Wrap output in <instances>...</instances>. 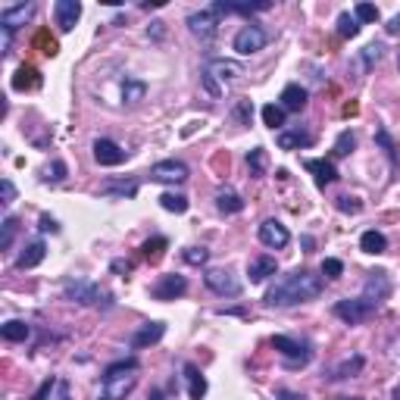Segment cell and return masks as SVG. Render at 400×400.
<instances>
[{
  "label": "cell",
  "instance_id": "1",
  "mask_svg": "<svg viewBox=\"0 0 400 400\" xmlns=\"http://www.w3.org/2000/svg\"><path fill=\"white\" fill-rule=\"evenodd\" d=\"M319 294H322V278L306 269H297V272L282 276L266 291V303L269 306H297V303H306V300H316Z\"/></svg>",
  "mask_w": 400,
  "mask_h": 400
},
{
  "label": "cell",
  "instance_id": "2",
  "mask_svg": "<svg viewBox=\"0 0 400 400\" xmlns=\"http://www.w3.org/2000/svg\"><path fill=\"white\" fill-rule=\"evenodd\" d=\"M138 385V359H122L113 363L103 372V397L106 400H125Z\"/></svg>",
  "mask_w": 400,
  "mask_h": 400
},
{
  "label": "cell",
  "instance_id": "3",
  "mask_svg": "<svg viewBox=\"0 0 400 400\" xmlns=\"http://www.w3.org/2000/svg\"><path fill=\"white\" fill-rule=\"evenodd\" d=\"M66 300H72V303H82V306H113V294H106L103 288H97V285L91 282H69L66 285Z\"/></svg>",
  "mask_w": 400,
  "mask_h": 400
},
{
  "label": "cell",
  "instance_id": "4",
  "mask_svg": "<svg viewBox=\"0 0 400 400\" xmlns=\"http://www.w3.org/2000/svg\"><path fill=\"white\" fill-rule=\"evenodd\" d=\"M272 348L285 357V366H288V369L306 366V363H310V357H313L310 344L297 341V338H288V335H276V338H272Z\"/></svg>",
  "mask_w": 400,
  "mask_h": 400
},
{
  "label": "cell",
  "instance_id": "5",
  "mask_svg": "<svg viewBox=\"0 0 400 400\" xmlns=\"http://www.w3.org/2000/svg\"><path fill=\"white\" fill-rule=\"evenodd\" d=\"M376 310H378V303H372V300H366L363 294L359 297H348V300H338L335 303V316L338 319H344L348 325H359V322H366L369 316H376Z\"/></svg>",
  "mask_w": 400,
  "mask_h": 400
},
{
  "label": "cell",
  "instance_id": "6",
  "mask_svg": "<svg viewBox=\"0 0 400 400\" xmlns=\"http://www.w3.org/2000/svg\"><path fill=\"white\" fill-rule=\"evenodd\" d=\"M269 44V35H266V29H259L257 22L244 25L241 31L235 35V50L241 53V57H250V53H259Z\"/></svg>",
  "mask_w": 400,
  "mask_h": 400
},
{
  "label": "cell",
  "instance_id": "7",
  "mask_svg": "<svg viewBox=\"0 0 400 400\" xmlns=\"http://www.w3.org/2000/svg\"><path fill=\"white\" fill-rule=\"evenodd\" d=\"M150 182L182 185V182H188V166L178 163V159H159V163L150 166Z\"/></svg>",
  "mask_w": 400,
  "mask_h": 400
},
{
  "label": "cell",
  "instance_id": "8",
  "mask_svg": "<svg viewBox=\"0 0 400 400\" xmlns=\"http://www.w3.org/2000/svg\"><path fill=\"white\" fill-rule=\"evenodd\" d=\"M203 282H206V288H210L213 294H219V297H238L241 294V282H238L229 269H206Z\"/></svg>",
  "mask_w": 400,
  "mask_h": 400
},
{
  "label": "cell",
  "instance_id": "9",
  "mask_svg": "<svg viewBox=\"0 0 400 400\" xmlns=\"http://www.w3.org/2000/svg\"><path fill=\"white\" fill-rule=\"evenodd\" d=\"M188 29H191V35L200 38V41H210V38H216V31H219V13L213 10V6L191 13V16H188Z\"/></svg>",
  "mask_w": 400,
  "mask_h": 400
},
{
  "label": "cell",
  "instance_id": "10",
  "mask_svg": "<svg viewBox=\"0 0 400 400\" xmlns=\"http://www.w3.org/2000/svg\"><path fill=\"white\" fill-rule=\"evenodd\" d=\"M206 76H213L219 85H231L238 82V78L244 76V66L238 63V59H222V57H213L210 63H206Z\"/></svg>",
  "mask_w": 400,
  "mask_h": 400
},
{
  "label": "cell",
  "instance_id": "11",
  "mask_svg": "<svg viewBox=\"0 0 400 400\" xmlns=\"http://www.w3.org/2000/svg\"><path fill=\"white\" fill-rule=\"evenodd\" d=\"M259 241H263L266 248H272V250H282V248H288L291 244V231L285 229L278 219H266V222L259 225Z\"/></svg>",
  "mask_w": 400,
  "mask_h": 400
},
{
  "label": "cell",
  "instance_id": "12",
  "mask_svg": "<svg viewBox=\"0 0 400 400\" xmlns=\"http://www.w3.org/2000/svg\"><path fill=\"white\" fill-rule=\"evenodd\" d=\"M188 291V278L185 276H163L157 285L150 288V297L153 300H176Z\"/></svg>",
  "mask_w": 400,
  "mask_h": 400
},
{
  "label": "cell",
  "instance_id": "13",
  "mask_svg": "<svg viewBox=\"0 0 400 400\" xmlns=\"http://www.w3.org/2000/svg\"><path fill=\"white\" fill-rule=\"evenodd\" d=\"M388 294H391V278H388V272H382V269H378V272H369V278H366V285H363V297L382 306V300H388Z\"/></svg>",
  "mask_w": 400,
  "mask_h": 400
},
{
  "label": "cell",
  "instance_id": "14",
  "mask_svg": "<svg viewBox=\"0 0 400 400\" xmlns=\"http://www.w3.org/2000/svg\"><path fill=\"white\" fill-rule=\"evenodd\" d=\"M78 16H82V3H78V0H57V3H53V19H57L59 31L76 29Z\"/></svg>",
  "mask_w": 400,
  "mask_h": 400
},
{
  "label": "cell",
  "instance_id": "15",
  "mask_svg": "<svg viewBox=\"0 0 400 400\" xmlns=\"http://www.w3.org/2000/svg\"><path fill=\"white\" fill-rule=\"evenodd\" d=\"M125 153L122 148H119L116 141H110V138H97L94 141V159L100 166H119V163H125Z\"/></svg>",
  "mask_w": 400,
  "mask_h": 400
},
{
  "label": "cell",
  "instance_id": "16",
  "mask_svg": "<svg viewBox=\"0 0 400 400\" xmlns=\"http://www.w3.org/2000/svg\"><path fill=\"white\" fill-rule=\"evenodd\" d=\"M31 16H35V3H19V6H10V10L0 13V29L16 31L19 25H25Z\"/></svg>",
  "mask_w": 400,
  "mask_h": 400
},
{
  "label": "cell",
  "instance_id": "17",
  "mask_svg": "<svg viewBox=\"0 0 400 400\" xmlns=\"http://www.w3.org/2000/svg\"><path fill=\"white\" fill-rule=\"evenodd\" d=\"M306 88H300L297 82H291V85H285L282 88V97H278V106H282L285 113H300L306 106Z\"/></svg>",
  "mask_w": 400,
  "mask_h": 400
},
{
  "label": "cell",
  "instance_id": "18",
  "mask_svg": "<svg viewBox=\"0 0 400 400\" xmlns=\"http://www.w3.org/2000/svg\"><path fill=\"white\" fill-rule=\"evenodd\" d=\"M303 169L313 172L319 188H329L331 182H338V169L329 163V159H303Z\"/></svg>",
  "mask_w": 400,
  "mask_h": 400
},
{
  "label": "cell",
  "instance_id": "19",
  "mask_svg": "<svg viewBox=\"0 0 400 400\" xmlns=\"http://www.w3.org/2000/svg\"><path fill=\"white\" fill-rule=\"evenodd\" d=\"M163 335H166V325L163 322H148V325H141V329L131 335V348H135V350L150 348V344L163 341Z\"/></svg>",
  "mask_w": 400,
  "mask_h": 400
},
{
  "label": "cell",
  "instance_id": "20",
  "mask_svg": "<svg viewBox=\"0 0 400 400\" xmlns=\"http://www.w3.org/2000/svg\"><path fill=\"white\" fill-rule=\"evenodd\" d=\"M278 148L282 150H300V148H310L313 144V131L306 129H291V131H278Z\"/></svg>",
  "mask_w": 400,
  "mask_h": 400
},
{
  "label": "cell",
  "instance_id": "21",
  "mask_svg": "<svg viewBox=\"0 0 400 400\" xmlns=\"http://www.w3.org/2000/svg\"><path fill=\"white\" fill-rule=\"evenodd\" d=\"M278 272V263L272 257H257L253 263L248 266V276H250V282L253 285H263L266 278H272Z\"/></svg>",
  "mask_w": 400,
  "mask_h": 400
},
{
  "label": "cell",
  "instance_id": "22",
  "mask_svg": "<svg viewBox=\"0 0 400 400\" xmlns=\"http://www.w3.org/2000/svg\"><path fill=\"white\" fill-rule=\"evenodd\" d=\"M185 382H188L191 400H203V394H206V378H203V372H200L194 363H185Z\"/></svg>",
  "mask_w": 400,
  "mask_h": 400
},
{
  "label": "cell",
  "instance_id": "23",
  "mask_svg": "<svg viewBox=\"0 0 400 400\" xmlns=\"http://www.w3.org/2000/svg\"><path fill=\"white\" fill-rule=\"evenodd\" d=\"M0 335H3V341H13V344L29 341L31 325H29V322H22V319H10V322L0 325Z\"/></svg>",
  "mask_w": 400,
  "mask_h": 400
},
{
  "label": "cell",
  "instance_id": "24",
  "mask_svg": "<svg viewBox=\"0 0 400 400\" xmlns=\"http://www.w3.org/2000/svg\"><path fill=\"white\" fill-rule=\"evenodd\" d=\"M216 210L219 213H225V216H231V213H241L244 210V200L238 191H231V188H222L216 194Z\"/></svg>",
  "mask_w": 400,
  "mask_h": 400
},
{
  "label": "cell",
  "instance_id": "25",
  "mask_svg": "<svg viewBox=\"0 0 400 400\" xmlns=\"http://www.w3.org/2000/svg\"><path fill=\"white\" fill-rule=\"evenodd\" d=\"M359 250H363V253H372V257H378V253L388 250V238H385L382 231L369 229V231H363V238H359Z\"/></svg>",
  "mask_w": 400,
  "mask_h": 400
},
{
  "label": "cell",
  "instance_id": "26",
  "mask_svg": "<svg viewBox=\"0 0 400 400\" xmlns=\"http://www.w3.org/2000/svg\"><path fill=\"white\" fill-rule=\"evenodd\" d=\"M44 253H48V248H44V241H31L29 248L19 253L16 266H19V269H35V266L44 259Z\"/></svg>",
  "mask_w": 400,
  "mask_h": 400
},
{
  "label": "cell",
  "instance_id": "27",
  "mask_svg": "<svg viewBox=\"0 0 400 400\" xmlns=\"http://www.w3.org/2000/svg\"><path fill=\"white\" fill-rule=\"evenodd\" d=\"M38 85H41V76H38L35 66H19L16 76H13V88H16V91L38 88Z\"/></svg>",
  "mask_w": 400,
  "mask_h": 400
},
{
  "label": "cell",
  "instance_id": "28",
  "mask_svg": "<svg viewBox=\"0 0 400 400\" xmlns=\"http://www.w3.org/2000/svg\"><path fill=\"white\" fill-rule=\"evenodd\" d=\"M144 94H148V85H144V82H138V78H125V82H122V100L129 106L141 103Z\"/></svg>",
  "mask_w": 400,
  "mask_h": 400
},
{
  "label": "cell",
  "instance_id": "29",
  "mask_svg": "<svg viewBox=\"0 0 400 400\" xmlns=\"http://www.w3.org/2000/svg\"><path fill=\"white\" fill-rule=\"evenodd\" d=\"M159 206L169 210V213H176V216H182V213H188V197L176 194V191H166V194L159 197Z\"/></svg>",
  "mask_w": 400,
  "mask_h": 400
},
{
  "label": "cell",
  "instance_id": "30",
  "mask_svg": "<svg viewBox=\"0 0 400 400\" xmlns=\"http://www.w3.org/2000/svg\"><path fill=\"white\" fill-rule=\"evenodd\" d=\"M100 194L106 197H135L138 194V182H110L100 188Z\"/></svg>",
  "mask_w": 400,
  "mask_h": 400
},
{
  "label": "cell",
  "instance_id": "31",
  "mask_svg": "<svg viewBox=\"0 0 400 400\" xmlns=\"http://www.w3.org/2000/svg\"><path fill=\"white\" fill-rule=\"evenodd\" d=\"M248 169L253 178H263L266 176V150L263 148H253L248 153Z\"/></svg>",
  "mask_w": 400,
  "mask_h": 400
},
{
  "label": "cell",
  "instance_id": "32",
  "mask_svg": "<svg viewBox=\"0 0 400 400\" xmlns=\"http://www.w3.org/2000/svg\"><path fill=\"white\" fill-rule=\"evenodd\" d=\"M363 366H366L363 357H350V359H344V363L338 366L335 372H331V378H353L359 369H363Z\"/></svg>",
  "mask_w": 400,
  "mask_h": 400
},
{
  "label": "cell",
  "instance_id": "33",
  "mask_svg": "<svg viewBox=\"0 0 400 400\" xmlns=\"http://www.w3.org/2000/svg\"><path fill=\"white\" fill-rule=\"evenodd\" d=\"M263 122L269 125L272 131L282 129V125H285V110H282V106H276V103H266L263 106Z\"/></svg>",
  "mask_w": 400,
  "mask_h": 400
},
{
  "label": "cell",
  "instance_id": "34",
  "mask_svg": "<svg viewBox=\"0 0 400 400\" xmlns=\"http://www.w3.org/2000/svg\"><path fill=\"white\" fill-rule=\"evenodd\" d=\"M338 35H341V38H357V35H359L357 16H350V13H341V16H338Z\"/></svg>",
  "mask_w": 400,
  "mask_h": 400
},
{
  "label": "cell",
  "instance_id": "35",
  "mask_svg": "<svg viewBox=\"0 0 400 400\" xmlns=\"http://www.w3.org/2000/svg\"><path fill=\"white\" fill-rule=\"evenodd\" d=\"M353 148H357V135H353L350 129L341 131V135H338V141H335V157H348Z\"/></svg>",
  "mask_w": 400,
  "mask_h": 400
},
{
  "label": "cell",
  "instance_id": "36",
  "mask_svg": "<svg viewBox=\"0 0 400 400\" xmlns=\"http://www.w3.org/2000/svg\"><path fill=\"white\" fill-rule=\"evenodd\" d=\"M166 248H169V241H166V238H153V241H148L141 250H144V257H148L150 263H157V259L163 257V250H166Z\"/></svg>",
  "mask_w": 400,
  "mask_h": 400
},
{
  "label": "cell",
  "instance_id": "37",
  "mask_svg": "<svg viewBox=\"0 0 400 400\" xmlns=\"http://www.w3.org/2000/svg\"><path fill=\"white\" fill-rule=\"evenodd\" d=\"M41 178H44V182H63V178H66V163H63V159H53L50 166H44Z\"/></svg>",
  "mask_w": 400,
  "mask_h": 400
},
{
  "label": "cell",
  "instance_id": "38",
  "mask_svg": "<svg viewBox=\"0 0 400 400\" xmlns=\"http://www.w3.org/2000/svg\"><path fill=\"white\" fill-rule=\"evenodd\" d=\"M16 229H19V222H16L13 216H6V219H3V235H0V250H10V248H13Z\"/></svg>",
  "mask_w": 400,
  "mask_h": 400
},
{
  "label": "cell",
  "instance_id": "39",
  "mask_svg": "<svg viewBox=\"0 0 400 400\" xmlns=\"http://www.w3.org/2000/svg\"><path fill=\"white\" fill-rule=\"evenodd\" d=\"M353 16H357V22H378V6H372V3H357Z\"/></svg>",
  "mask_w": 400,
  "mask_h": 400
},
{
  "label": "cell",
  "instance_id": "40",
  "mask_svg": "<svg viewBox=\"0 0 400 400\" xmlns=\"http://www.w3.org/2000/svg\"><path fill=\"white\" fill-rule=\"evenodd\" d=\"M182 257H185V263H188V266H203L206 259H210V250H206V248H188Z\"/></svg>",
  "mask_w": 400,
  "mask_h": 400
},
{
  "label": "cell",
  "instance_id": "41",
  "mask_svg": "<svg viewBox=\"0 0 400 400\" xmlns=\"http://www.w3.org/2000/svg\"><path fill=\"white\" fill-rule=\"evenodd\" d=\"M376 141L385 148V153H388V159H391V166H397V150H394V141H391V135H388V131H385V129H378V131H376Z\"/></svg>",
  "mask_w": 400,
  "mask_h": 400
},
{
  "label": "cell",
  "instance_id": "42",
  "mask_svg": "<svg viewBox=\"0 0 400 400\" xmlns=\"http://www.w3.org/2000/svg\"><path fill=\"white\" fill-rule=\"evenodd\" d=\"M382 44H369V48H363V66L366 69H372V66L378 63V59H382Z\"/></svg>",
  "mask_w": 400,
  "mask_h": 400
},
{
  "label": "cell",
  "instance_id": "43",
  "mask_svg": "<svg viewBox=\"0 0 400 400\" xmlns=\"http://www.w3.org/2000/svg\"><path fill=\"white\" fill-rule=\"evenodd\" d=\"M322 276L325 278H341L344 276V263H341V259H325V263H322Z\"/></svg>",
  "mask_w": 400,
  "mask_h": 400
},
{
  "label": "cell",
  "instance_id": "44",
  "mask_svg": "<svg viewBox=\"0 0 400 400\" xmlns=\"http://www.w3.org/2000/svg\"><path fill=\"white\" fill-rule=\"evenodd\" d=\"M338 210L341 213H359L363 210V203H359L357 197H338Z\"/></svg>",
  "mask_w": 400,
  "mask_h": 400
},
{
  "label": "cell",
  "instance_id": "45",
  "mask_svg": "<svg viewBox=\"0 0 400 400\" xmlns=\"http://www.w3.org/2000/svg\"><path fill=\"white\" fill-rule=\"evenodd\" d=\"M235 119H238V122H244V125L250 122V100H238V106H235Z\"/></svg>",
  "mask_w": 400,
  "mask_h": 400
},
{
  "label": "cell",
  "instance_id": "46",
  "mask_svg": "<svg viewBox=\"0 0 400 400\" xmlns=\"http://www.w3.org/2000/svg\"><path fill=\"white\" fill-rule=\"evenodd\" d=\"M0 191H3V206H10L13 200H16V188H13L10 178H3V182H0Z\"/></svg>",
  "mask_w": 400,
  "mask_h": 400
},
{
  "label": "cell",
  "instance_id": "47",
  "mask_svg": "<svg viewBox=\"0 0 400 400\" xmlns=\"http://www.w3.org/2000/svg\"><path fill=\"white\" fill-rule=\"evenodd\" d=\"M53 388H57V378H53V376H50V378H48V382H44V385H41V388H38V394H35V397H31V400H48Z\"/></svg>",
  "mask_w": 400,
  "mask_h": 400
},
{
  "label": "cell",
  "instance_id": "48",
  "mask_svg": "<svg viewBox=\"0 0 400 400\" xmlns=\"http://www.w3.org/2000/svg\"><path fill=\"white\" fill-rule=\"evenodd\" d=\"M38 229H41V231H50V235H57V231H59V225H57V219L41 216V219H38Z\"/></svg>",
  "mask_w": 400,
  "mask_h": 400
},
{
  "label": "cell",
  "instance_id": "49",
  "mask_svg": "<svg viewBox=\"0 0 400 400\" xmlns=\"http://www.w3.org/2000/svg\"><path fill=\"white\" fill-rule=\"evenodd\" d=\"M203 88H206V91H210V94H213V97H216V94H219V82H216V78H213V76H206V72H203Z\"/></svg>",
  "mask_w": 400,
  "mask_h": 400
},
{
  "label": "cell",
  "instance_id": "50",
  "mask_svg": "<svg viewBox=\"0 0 400 400\" xmlns=\"http://www.w3.org/2000/svg\"><path fill=\"white\" fill-rule=\"evenodd\" d=\"M113 272H131V263L129 259H125V263L122 259H113Z\"/></svg>",
  "mask_w": 400,
  "mask_h": 400
},
{
  "label": "cell",
  "instance_id": "51",
  "mask_svg": "<svg viewBox=\"0 0 400 400\" xmlns=\"http://www.w3.org/2000/svg\"><path fill=\"white\" fill-rule=\"evenodd\" d=\"M3 31V53H10V44H13V31L10 29H0Z\"/></svg>",
  "mask_w": 400,
  "mask_h": 400
},
{
  "label": "cell",
  "instance_id": "52",
  "mask_svg": "<svg viewBox=\"0 0 400 400\" xmlns=\"http://www.w3.org/2000/svg\"><path fill=\"white\" fill-rule=\"evenodd\" d=\"M388 31H391V35H397V31H400V13L388 22Z\"/></svg>",
  "mask_w": 400,
  "mask_h": 400
},
{
  "label": "cell",
  "instance_id": "53",
  "mask_svg": "<svg viewBox=\"0 0 400 400\" xmlns=\"http://www.w3.org/2000/svg\"><path fill=\"white\" fill-rule=\"evenodd\" d=\"M282 400H303V394H291V391H278Z\"/></svg>",
  "mask_w": 400,
  "mask_h": 400
},
{
  "label": "cell",
  "instance_id": "54",
  "mask_svg": "<svg viewBox=\"0 0 400 400\" xmlns=\"http://www.w3.org/2000/svg\"><path fill=\"white\" fill-rule=\"evenodd\" d=\"M150 400H166V394H163V391H153Z\"/></svg>",
  "mask_w": 400,
  "mask_h": 400
},
{
  "label": "cell",
  "instance_id": "55",
  "mask_svg": "<svg viewBox=\"0 0 400 400\" xmlns=\"http://www.w3.org/2000/svg\"><path fill=\"white\" fill-rule=\"evenodd\" d=\"M59 400H69V394H66V385H59Z\"/></svg>",
  "mask_w": 400,
  "mask_h": 400
},
{
  "label": "cell",
  "instance_id": "56",
  "mask_svg": "<svg viewBox=\"0 0 400 400\" xmlns=\"http://www.w3.org/2000/svg\"><path fill=\"white\" fill-rule=\"evenodd\" d=\"M338 400H363V397H338Z\"/></svg>",
  "mask_w": 400,
  "mask_h": 400
},
{
  "label": "cell",
  "instance_id": "57",
  "mask_svg": "<svg viewBox=\"0 0 400 400\" xmlns=\"http://www.w3.org/2000/svg\"><path fill=\"white\" fill-rule=\"evenodd\" d=\"M394 400H400V388H397V391H394Z\"/></svg>",
  "mask_w": 400,
  "mask_h": 400
},
{
  "label": "cell",
  "instance_id": "58",
  "mask_svg": "<svg viewBox=\"0 0 400 400\" xmlns=\"http://www.w3.org/2000/svg\"><path fill=\"white\" fill-rule=\"evenodd\" d=\"M103 400H106V397H103Z\"/></svg>",
  "mask_w": 400,
  "mask_h": 400
}]
</instances>
